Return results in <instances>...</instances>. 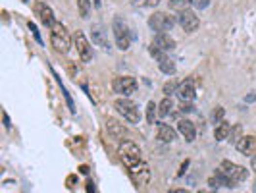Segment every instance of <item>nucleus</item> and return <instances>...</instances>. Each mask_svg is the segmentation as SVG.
<instances>
[{
	"mask_svg": "<svg viewBox=\"0 0 256 193\" xmlns=\"http://www.w3.org/2000/svg\"><path fill=\"white\" fill-rule=\"evenodd\" d=\"M50 43H52V48L56 52H62L65 54L69 50V45H71V37L65 29L64 24L60 22H54V25L50 27Z\"/></svg>",
	"mask_w": 256,
	"mask_h": 193,
	"instance_id": "f257e3e1",
	"label": "nucleus"
},
{
	"mask_svg": "<svg viewBox=\"0 0 256 193\" xmlns=\"http://www.w3.org/2000/svg\"><path fill=\"white\" fill-rule=\"evenodd\" d=\"M114 108L128 120L129 124H139V120H141V112H139V106L128 98V96H124V98H118L116 102H114Z\"/></svg>",
	"mask_w": 256,
	"mask_h": 193,
	"instance_id": "f03ea898",
	"label": "nucleus"
},
{
	"mask_svg": "<svg viewBox=\"0 0 256 193\" xmlns=\"http://www.w3.org/2000/svg\"><path fill=\"white\" fill-rule=\"evenodd\" d=\"M120 157H122V161L126 162L129 168H133L135 164L143 162L141 161V149L133 141H122L120 143Z\"/></svg>",
	"mask_w": 256,
	"mask_h": 193,
	"instance_id": "7ed1b4c3",
	"label": "nucleus"
},
{
	"mask_svg": "<svg viewBox=\"0 0 256 193\" xmlns=\"http://www.w3.org/2000/svg\"><path fill=\"white\" fill-rule=\"evenodd\" d=\"M173 25H175V18H171L170 14H164V12H154L149 18V27L154 29L156 33H168Z\"/></svg>",
	"mask_w": 256,
	"mask_h": 193,
	"instance_id": "20e7f679",
	"label": "nucleus"
},
{
	"mask_svg": "<svg viewBox=\"0 0 256 193\" xmlns=\"http://www.w3.org/2000/svg\"><path fill=\"white\" fill-rule=\"evenodd\" d=\"M220 172H224L225 176H227L229 180H233L237 186L249 178V170H247V168H243V166H239V164H233V162H227V161L220 164Z\"/></svg>",
	"mask_w": 256,
	"mask_h": 193,
	"instance_id": "39448f33",
	"label": "nucleus"
},
{
	"mask_svg": "<svg viewBox=\"0 0 256 193\" xmlns=\"http://www.w3.org/2000/svg\"><path fill=\"white\" fill-rule=\"evenodd\" d=\"M114 39H116V45L120 50H128L129 45H131V33L120 18L114 20Z\"/></svg>",
	"mask_w": 256,
	"mask_h": 193,
	"instance_id": "423d86ee",
	"label": "nucleus"
},
{
	"mask_svg": "<svg viewBox=\"0 0 256 193\" xmlns=\"http://www.w3.org/2000/svg\"><path fill=\"white\" fill-rule=\"evenodd\" d=\"M73 43H75V48H77V54L83 62H91L93 60V47L91 43L87 41L85 33L83 31H77L73 33Z\"/></svg>",
	"mask_w": 256,
	"mask_h": 193,
	"instance_id": "0eeeda50",
	"label": "nucleus"
},
{
	"mask_svg": "<svg viewBox=\"0 0 256 193\" xmlns=\"http://www.w3.org/2000/svg\"><path fill=\"white\" fill-rule=\"evenodd\" d=\"M112 89L118 93V95L129 96L137 91V79L135 77H129V75H124V77H116L112 81Z\"/></svg>",
	"mask_w": 256,
	"mask_h": 193,
	"instance_id": "6e6552de",
	"label": "nucleus"
},
{
	"mask_svg": "<svg viewBox=\"0 0 256 193\" xmlns=\"http://www.w3.org/2000/svg\"><path fill=\"white\" fill-rule=\"evenodd\" d=\"M177 22H179V25L183 27V31L185 33H194L198 29V18H196V14L192 12V10H183V12H179V18H177Z\"/></svg>",
	"mask_w": 256,
	"mask_h": 193,
	"instance_id": "1a4fd4ad",
	"label": "nucleus"
},
{
	"mask_svg": "<svg viewBox=\"0 0 256 193\" xmlns=\"http://www.w3.org/2000/svg\"><path fill=\"white\" fill-rule=\"evenodd\" d=\"M235 147H237V151H239L241 155L253 157L256 153V137L255 135H243V137L235 143Z\"/></svg>",
	"mask_w": 256,
	"mask_h": 193,
	"instance_id": "9d476101",
	"label": "nucleus"
},
{
	"mask_svg": "<svg viewBox=\"0 0 256 193\" xmlns=\"http://www.w3.org/2000/svg\"><path fill=\"white\" fill-rule=\"evenodd\" d=\"M35 10H37V14H39V18H41V22L46 25V27H52L54 25V14H52V10L44 4V2H37V6H35Z\"/></svg>",
	"mask_w": 256,
	"mask_h": 193,
	"instance_id": "9b49d317",
	"label": "nucleus"
},
{
	"mask_svg": "<svg viewBox=\"0 0 256 193\" xmlns=\"http://www.w3.org/2000/svg\"><path fill=\"white\" fill-rule=\"evenodd\" d=\"M91 37H93V43H95V45L102 47L104 50H110V41H108L106 31H104L102 25H93V27H91Z\"/></svg>",
	"mask_w": 256,
	"mask_h": 193,
	"instance_id": "f8f14e48",
	"label": "nucleus"
},
{
	"mask_svg": "<svg viewBox=\"0 0 256 193\" xmlns=\"http://www.w3.org/2000/svg\"><path fill=\"white\" fill-rule=\"evenodd\" d=\"M177 129H179V133L185 137L187 143H192V141L196 139V128H194V124H192L191 120H181V122L177 124Z\"/></svg>",
	"mask_w": 256,
	"mask_h": 193,
	"instance_id": "ddd939ff",
	"label": "nucleus"
},
{
	"mask_svg": "<svg viewBox=\"0 0 256 193\" xmlns=\"http://www.w3.org/2000/svg\"><path fill=\"white\" fill-rule=\"evenodd\" d=\"M106 131H108L112 137H116V139H124V135L128 133V129L124 128L118 120H114V118H108V120H106Z\"/></svg>",
	"mask_w": 256,
	"mask_h": 193,
	"instance_id": "4468645a",
	"label": "nucleus"
},
{
	"mask_svg": "<svg viewBox=\"0 0 256 193\" xmlns=\"http://www.w3.org/2000/svg\"><path fill=\"white\" fill-rule=\"evenodd\" d=\"M154 45H158L164 52H168V50H173V48H175V41H173L168 33H158V35L154 37Z\"/></svg>",
	"mask_w": 256,
	"mask_h": 193,
	"instance_id": "2eb2a0df",
	"label": "nucleus"
},
{
	"mask_svg": "<svg viewBox=\"0 0 256 193\" xmlns=\"http://www.w3.org/2000/svg\"><path fill=\"white\" fill-rule=\"evenodd\" d=\"M177 96H179V100L181 102H192L194 100V87H192L191 83H183V85H179V89H177Z\"/></svg>",
	"mask_w": 256,
	"mask_h": 193,
	"instance_id": "dca6fc26",
	"label": "nucleus"
},
{
	"mask_svg": "<svg viewBox=\"0 0 256 193\" xmlns=\"http://www.w3.org/2000/svg\"><path fill=\"white\" fill-rule=\"evenodd\" d=\"M158 139L164 141V143H171L173 139H175V129L171 128V126H168V124H158Z\"/></svg>",
	"mask_w": 256,
	"mask_h": 193,
	"instance_id": "f3484780",
	"label": "nucleus"
},
{
	"mask_svg": "<svg viewBox=\"0 0 256 193\" xmlns=\"http://www.w3.org/2000/svg\"><path fill=\"white\" fill-rule=\"evenodd\" d=\"M131 172L135 174V178L139 180V184H141V186L149 182V168H147V164H145V162H139V164H135V166L131 168Z\"/></svg>",
	"mask_w": 256,
	"mask_h": 193,
	"instance_id": "a211bd4d",
	"label": "nucleus"
},
{
	"mask_svg": "<svg viewBox=\"0 0 256 193\" xmlns=\"http://www.w3.org/2000/svg\"><path fill=\"white\" fill-rule=\"evenodd\" d=\"M158 68H160L162 73H166V75H173L175 73V64H173V60L168 56V54H164L160 60H158Z\"/></svg>",
	"mask_w": 256,
	"mask_h": 193,
	"instance_id": "6ab92c4d",
	"label": "nucleus"
},
{
	"mask_svg": "<svg viewBox=\"0 0 256 193\" xmlns=\"http://www.w3.org/2000/svg\"><path fill=\"white\" fill-rule=\"evenodd\" d=\"M229 133H231V126L227 124V122H220L216 129H214V137H216V141H225L227 137H229Z\"/></svg>",
	"mask_w": 256,
	"mask_h": 193,
	"instance_id": "aec40b11",
	"label": "nucleus"
},
{
	"mask_svg": "<svg viewBox=\"0 0 256 193\" xmlns=\"http://www.w3.org/2000/svg\"><path fill=\"white\" fill-rule=\"evenodd\" d=\"M194 0H170V8L175 10V12H183V10H189Z\"/></svg>",
	"mask_w": 256,
	"mask_h": 193,
	"instance_id": "412c9836",
	"label": "nucleus"
},
{
	"mask_svg": "<svg viewBox=\"0 0 256 193\" xmlns=\"http://www.w3.org/2000/svg\"><path fill=\"white\" fill-rule=\"evenodd\" d=\"M156 116H158V106H156L154 102H149V104H147V122L152 126L154 120H156Z\"/></svg>",
	"mask_w": 256,
	"mask_h": 193,
	"instance_id": "4be33fe9",
	"label": "nucleus"
},
{
	"mask_svg": "<svg viewBox=\"0 0 256 193\" xmlns=\"http://www.w3.org/2000/svg\"><path fill=\"white\" fill-rule=\"evenodd\" d=\"M171 106H173V104H171V98H170V96H166V98L160 102V106H158V116H162V118H164V116H168V114L171 112Z\"/></svg>",
	"mask_w": 256,
	"mask_h": 193,
	"instance_id": "5701e85b",
	"label": "nucleus"
},
{
	"mask_svg": "<svg viewBox=\"0 0 256 193\" xmlns=\"http://www.w3.org/2000/svg\"><path fill=\"white\" fill-rule=\"evenodd\" d=\"M77 6H79V16L83 20H87L89 14H91V2L89 0H77Z\"/></svg>",
	"mask_w": 256,
	"mask_h": 193,
	"instance_id": "b1692460",
	"label": "nucleus"
},
{
	"mask_svg": "<svg viewBox=\"0 0 256 193\" xmlns=\"http://www.w3.org/2000/svg\"><path fill=\"white\" fill-rule=\"evenodd\" d=\"M52 73L56 75V79H58V85H60V89H62V93H64V96H65V100H67V106H69V110L71 112H75V104H73V100H71V96H69V93H67V89L64 87V83H62V79L58 77V73L52 70Z\"/></svg>",
	"mask_w": 256,
	"mask_h": 193,
	"instance_id": "393cba45",
	"label": "nucleus"
},
{
	"mask_svg": "<svg viewBox=\"0 0 256 193\" xmlns=\"http://www.w3.org/2000/svg\"><path fill=\"white\" fill-rule=\"evenodd\" d=\"M149 54H150L152 58H156V60H160L162 56H164V54H168V52H164V50H162L160 47H158V45H154V43H152V45L149 47Z\"/></svg>",
	"mask_w": 256,
	"mask_h": 193,
	"instance_id": "a878e982",
	"label": "nucleus"
},
{
	"mask_svg": "<svg viewBox=\"0 0 256 193\" xmlns=\"http://www.w3.org/2000/svg\"><path fill=\"white\" fill-rule=\"evenodd\" d=\"M27 27H29V31L33 33V37H35V41L39 43V45H44V41H43V37H41V33L37 29V25L33 24V22H27Z\"/></svg>",
	"mask_w": 256,
	"mask_h": 193,
	"instance_id": "bb28decb",
	"label": "nucleus"
},
{
	"mask_svg": "<svg viewBox=\"0 0 256 193\" xmlns=\"http://www.w3.org/2000/svg\"><path fill=\"white\" fill-rule=\"evenodd\" d=\"M225 116V110L222 108V106H218V108H214V112H212V120L214 122H222Z\"/></svg>",
	"mask_w": 256,
	"mask_h": 193,
	"instance_id": "cd10ccee",
	"label": "nucleus"
},
{
	"mask_svg": "<svg viewBox=\"0 0 256 193\" xmlns=\"http://www.w3.org/2000/svg\"><path fill=\"white\" fill-rule=\"evenodd\" d=\"M241 126H235V128H231V133H229V141H233V143H237L241 137Z\"/></svg>",
	"mask_w": 256,
	"mask_h": 193,
	"instance_id": "c85d7f7f",
	"label": "nucleus"
},
{
	"mask_svg": "<svg viewBox=\"0 0 256 193\" xmlns=\"http://www.w3.org/2000/svg\"><path fill=\"white\" fill-rule=\"evenodd\" d=\"M175 89H179L175 81H170V83H166V85H164V93H166V95H168V96L171 95V93H173Z\"/></svg>",
	"mask_w": 256,
	"mask_h": 193,
	"instance_id": "c756f323",
	"label": "nucleus"
},
{
	"mask_svg": "<svg viewBox=\"0 0 256 193\" xmlns=\"http://www.w3.org/2000/svg\"><path fill=\"white\" fill-rule=\"evenodd\" d=\"M208 186H210L212 190H220V188H222V184H220V180H218L216 176H212V178L208 180Z\"/></svg>",
	"mask_w": 256,
	"mask_h": 193,
	"instance_id": "7c9ffc66",
	"label": "nucleus"
},
{
	"mask_svg": "<svg viewBox=\"0 0 256 193\" xmlns=\"http://www.w3.org/2000/svg\"><path fill=\"white\" fill-rule=\"evenodd\" d=\"M191 110H192L191 102H183V104L179 106V112H191Z\"/></svg>",
	"mask_w": 256,
	"mask_h": 193,
	"instance_id": "2f4dec72",
	"label": "nucleus"
},
{
	"mask_svg": "<svg viewBox=\"0 0 256 193\" xmlns=\"http://www.w3.org/2000/svg\"><path fill=\"white\" fill-rule=\"evenodd\" d=\"M256 100V91H253V93H249V95L245 96V102H255Z\"/></svg>",
	"mask_w": 256,
	"mask_h": 193,
	"instance_id": "473e14b6",
	"label": "nucleus"
},
{
	"mask_svg": "<svg viewBox=\"0 0 256 193\" xmlns=\"http://www.w3.org/2000/svg\"><path fill=\"white\" fill-rule=\"evenodd\" d=\"M160 4V0H147L145 2V6H149V8H154V6H158Z\"/></svg>",
	"mask_w": 256,
	"mask_h": 193,
	"instance_id": "72a5a7b5",
	"label": "nucleus"
},
{
	"mask_svg": "<svg viewBox=\"0 0 256 193\" xmlns=\"http://www.w3.org/2000/svg\"><path fill=\"white\" fill-rule=\"evenodd\" d=\"M187 166H189V161H185L183 164H181V168H179V174H177V176H183V174H185V170H187Z\"/></svg>",
	"mask_w": 256,
	"mask_h": 193,
	"instance_id": "f704fd0d",
	"label": "nucleus"
},
{
	"mask_svg": "<svg viewBox=\"0 0 256 193\" xmlns=\"http://www.w3.org/2000/svg\"><path fill=\"white\" fill-rule=\"evenodd\" d=\"M2 120H4V128L10 129V118H8V114H6V112L2 114Z\"/></svg>",
	"mask_w": 256,
	"mask_h": 193,
	"instance_id": "c9c22d12",
	"label": "nucleus"
},
{
	"mask_svg": "<svg viewBox=\"0 0 256 193\" xmlns=\"http://www.w3.org/2000/svg\"><path fill=\"white\" fill-rule=\"evenodd\" d=\"M206 2H208V0H196V4H194V6H198V8H206V6H208Z\"/></svg>",
	"mask_w": 256,
	"mask_h": 193,
	"instance_id": "e433bc0d",
	"label": "nucleus"
},
{
	"mask_svg": "<svg viewBox=\"0 0 256 193\" xmlns=\"http://www.w3.org/2000/svg\"><path fill=\"white\" fill-rule=\"evenodd\" d=\"M251 166H253V170L256 172V155H253V159H251Z\"/></svg>",
	"mask_w": 256,
	"mask_h": 193,
	"instance_id": "4c0bfd02",
	"label": "nucleus"
},
{
	"mask_svg": "<svg viewBox=\"0 0 256 193\" xmlns=\"http://www.w3.org/2000/svg\"><path fill=\"white\" fill-rule=\"evenodd\" d=\"M171 193H189V190H183V188H179V190H171Z\"/></svg>",
	"mask_w": 256,
	"mask_h": 193,
	"instance_id": "58836bf2",
	"label": "nucleus"
},
{
	"mask_svg": "<svg viewBox=\"0 0 256 193\" xmlns=\"http://www.w3.org/2000/svg\"><path fill=\"white\" fill-rule=\"evenodd\" d=\"M87 188H89V193H96V192H95V186H93V184H89Z\"/></svg>",
	"mask_w": 256,
	"mask_h": 193,
	"instance_id": "ea45409f",
	"label": "nucleus"
},
{
	"mask_svg": "<svg viewBox=\"0 0 256 193\" xmlns=\"http://www.w3.org/2000/svg\"><path fill=\"white\" fill-rule=\"evenodd\" d=\"M253 193H256V180H255V186H253Z\"/></svg>",
	"mask_w": 256,
	"mask_h": 193,
	"instance_id": "a19ab883",
	"label": "nucleus"
},
{
	"mask_svg": "<svg viewBox=\"0 0 256 193\" xmlns=\"http://www.w3.org/2000/svg\"><path fill=\"white\" fill-rule=\"evenodd\" d=\"M210 193H218V190H214V192H210Z\"/></svg>",
	"mask_w": 256,
	"mask_h": 193,
	"instance_id": "79ce46f5",
	"label": "nucleus"
},
{
	"mask_svg": "<svg viewBox=\"0 0 256 193\" xmlns=\"http://www.w3.org/2000/svg\"><path fill=\"white\" fill-rule=\"evenodd\" d=\"M198 193H206V192H198Z\"/></svg>",
	"mask_w": 256,
	"mask_h": 193,
	"instance_id": "37998d69",
	"label": "nucleus"
},
{
	"mask_svg": "<svg viewBox=\"0 0 256 193\" xmlns=\"http://www.w3.org/2000/svg\"><path fill=\"white\" fill-rule=\"evenodd\" d=\"M133 2H137V0H133Z\"/></svg>",
	"mask_w": 256,
	"mask_h": 193,
	"instance_id": "c03bdc74",
	"label": "nucleus"
}]
</instances>
